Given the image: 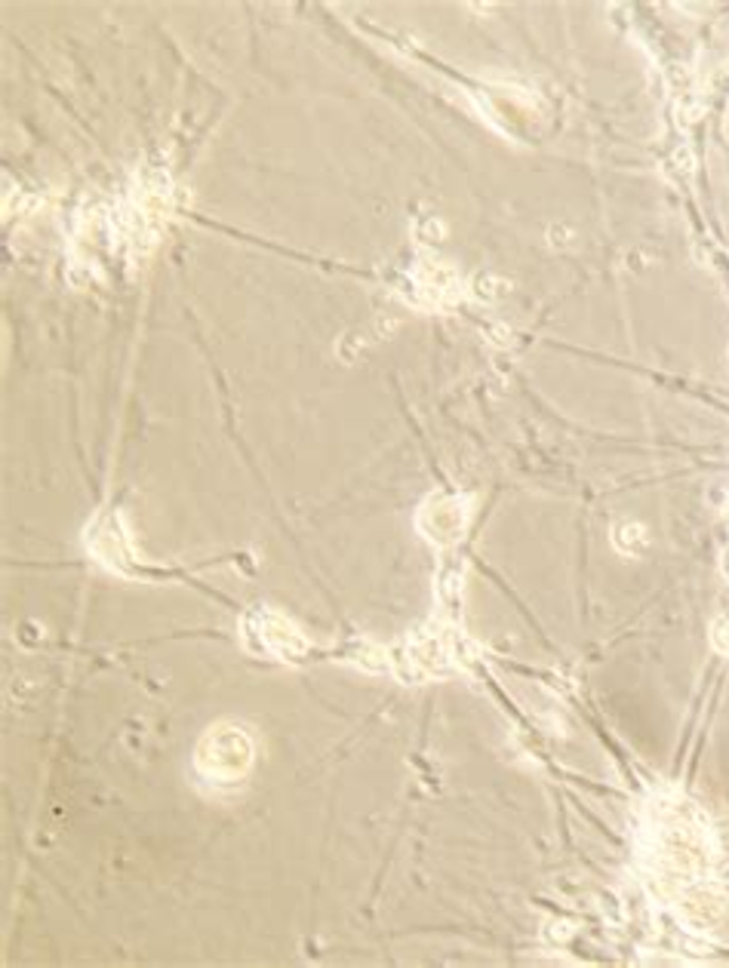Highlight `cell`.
I'll use <instances>...</instances> for the list:
<instances>
[{"mask_svg":"<svg viewBox=\"0 0 729 968\" xmlns=\"http://www.w3.org/2000/svg\"><path fill=\"white\" fill-rule=\"evenodd\" d=\"M259 622V639H262V649L274 652V655H299V652L305 649V643H302V637L295 634V627L290 625V622H283V618H278V615H271V612H262V615H256Z\"/></svg>","mask_w":729,"mask_h":968,"instance_id":"cell-2","label":"cell"},{"mask_svg":"<svg viewBox=\"0 0 729 968\" xmlns=\"http://www.w3.org/2000/svg\"><path fill=\"white\" fill-rule=\"evenodd\" d=\"M253 760V744L243 735V729L218 726L201 744L197 751V765L206 778H213L218 784L225 781H237L246 772V765Z\"/></svg>","mask_w":729,"mask_h":968,"instance_id":"cell-1","label":"cell"},{"mask_svg":"<svg viewBox=\"0 0 729 968\" xmlns=\"http://www.w3.org/2000/svg\"><path fill=\"white\" fill-rule=\"evenodd\" d=\"M87 541H93V545H103L105 541V545H108V548L96 550L108 566H117V569H120V566L129 560L127 538H124V532L117 529V517H105V520H99V526L87 536Z\"/></svg>","mask_w":729,"mask_h":968,"instance_id":"cell-3","label":"cell"},{"mask_svg":"<svg viewBox=\"0 0 729 968\" xmlns=\"http://www.w3.org/2000/svg\"><path fill=\"white\" fill-rule=\"evenodd\" d=\"M422 517H435L431 526H425V532H428L431 541H453V538L461 532V517H459V508H456V501H447V498L431 501V505L425 508Z\"/></svg>","mask_w":729,"mask_h":968,"instance_id":"cell-4","label":"cell"}]
</instances>
